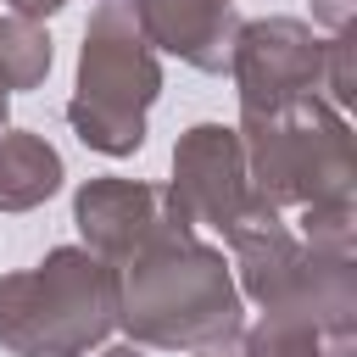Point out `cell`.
<instances>
[{
	"mask_svg": "<svg viewBox=\"0 0 357 357\" xmlns=\"http://www.w3.org/2000/svg\"><path fill=\"white\" fill-rule=\"evenodd\" d=\"M117 329L156 351H195L240 329L234 268L218 245L195 240V223L162 229L117 268Z\"/></svg>",
	"mask_w": 357,
	"mask_h": 357,
	"instance_id": "obj_1",
	"label": "cell"
},
{
	"mask_svg": "<svg viewBox=\"0 0 357 357\" xmlns=\"http://www.w3.org/2000/svg\"><path fill=\"white\" fill-rule=\"evenodd\" d=\"M117 329V268L89 245H56L0 279V346L11 357H84Z\"/></svg>",
	"mask_w": 357,
	"mask_h": 357,
	"instance_id": "obj_2",
	"label": "cell"
},
{
	"mask_svg": "<svg viewBox=\"0 0 357 357\" xmlns=\"http://www.w3.org/2000/svg\"><path fill=\"white\" fill-rule=\"evenodd\" d=\"M162 95V61L134 22V0H100L84 28L78 78L67 100L73 134L100 156H134L145 145V112Z\"/></svg>",
	"mask_w": 357,
	"mask_h": 357,
	"instance_id": "obj_3",
	"label": "cell"
},
{
	"mask_svg": "<svg viewBox=\"0 0 357 357\" xmlns=\"http://www.w3.org/2000/svg\"><path fill=\"white\" fill-rule=\"evenodd\" d=\"M240 145H245V178L268 206L357 201L351 123L324 95H301L279 112H245Z\"/></svg>",
	"mask_w": 357,
	"mask_h": 357,
	"instance_id": "obj_4",
	"label": "cell"
},
{
	"mask_svg": "<svg viewBox=\"0 0 357 357\" xmlns=\"http://www.w3.org/2000/svg\"><path fill=\"white\" fill-rule=\"evenodd\" d=\"M229 73L240 89V117L245 112H279L301 95L324 89V39L301 17H262L240 22Z\"/></svg>",
	"mask_w": 357,
	"mask_h": 357,
	"instance_id": "obj_5",
	"label": "cell"
},
{
	"mask_svg": "<svg viewBox=\"0 0 357 357\" xmlns=\"http://www.w3.org/2000/svg\"><path fill=\"white\" fill-rule=\"evenodd\" d=\"M173 201L184 206L190 223H206V229H229L245 206H251V178H245V145H240V128L229 123H195L178 134L173 145V178H167Z\"/></svg>",
	"mask_w": 357,
	"mask_h": 357,
	"instance_id": "obj_6",
	"label": "cell"
},
{
	"mask_svg": "<svg viewBox=\"0 0 357 357\" xmlns=\"http://www.w3.org/2000/svg\"><path fill=\"white\" fill-rule=\"evenodd\" d=\"M73 223H78L84 245H89L100 262L123 268L145 240H156L162 229L190 223V218H184V206L173 201L167 184H145V178H89V184H78V195H73Z\"/></svg>",
	"mask_w": 357,
	"mask_h": 357,
	"instance_id": "obj_7",
	"label": "cell"
},
{
	"mask_svg": "<svg viewBox=\"0 0 357 357\" xmlns=\"http://www.w3.org/2000/svg\"><path fill=\"white\" fill-rule=\"evenodd\" d=\"M223 245H229V268H234V284H240V301H257V307H273L301 262H307V245L301 234L279 218V206H268L262 195H251V206L223 229Z\"/></svg>",
	"mask_w": 357,
	"mask_h": 357,
	"instance_id": "obj_8",
	"label": "cell"
},
{
	"mask_svg": "<svg viewBox=\"0 0 357 357\" xmlns=\"http://www.w3.org/2000/svg\"><path fill=\"white\" fill-rule=\"evenodd\" d=\"M134 22L151 50H167L195 73H223L240 33L229 0H134Z\"/></svg>",
	"mask_w": 357,
	"mask_h": 357,
	"instance_id": "obj_9",
	"label": "cell"
},
{
	"mask_svg": "<svg viewBox=\"0 0 357 357\" xmlns=\"http://www.w3.org/2000/svg\"><path fill=\"white\" fill-rule=\"evenodd\" d=\"M251 357H357V324L312 312L301 296L262 307L257 329H245Z\"/></svg>",
	"mask_w": 357,
	"mask_h": 357,
	"instance_id": "obj_10",
	"label": "cell"
},
{
	"mask_svg": "<svg viewBox=\"0 0 357 357\" xmlns=\"http://www.w3.org/2000/svg\"><path fill=\"white\" fill-rule=\"evenodd\" d=\"M61 190V151L33 128H0V212H33Z\"/></svg>",
	"mask_w": 357,
	"mask_h": 357,
	"instance_id": "obj_11",
	"label": "cell"
},
{
	"mask_svg": "<svg viewBox=\"0 0 357 357\" xmlns=\"http://www.w3.org/2000/svg\"><path fill=\"white\" fill-rule=\"evenodd\" d=\"M50 73V33L45 22H28L17 11L0 17V78L6 89H39Z\"/></svg>",
	"mask_w": 357,
	"mask_h": 357,
	"instance_id": "obj_12",
	"label": "cell"
},
{
	"mask_svg": "<svg viewBox=\"0 0 357 357\" xmlns=\"http://www.w3.org/2000/svg\"><path fill=\"white\" fill-rule=\"evenodd\" d=\"M301 245L329 251V257H357V201L301 206Z\"/></svg>",
	"mask_w": 357,
	"mask_h": 357,
	"instance_id": "obj_13",
	"label": "cell"
},
{
	"mask_svg": "<svg viewBox=\"0 0 357 357\" xmlns=\"http://www.w3.org/2000/svg\"><path fill=\"white\" fill-rule=\"evenodd\" d=\"M312 17H318L329 33H346L351 17H357V0H312Z\"/></svg>",
	"mask_w": 357,
	"mask_h": 357,
	"instance_id": "obj_14",
	"label": "cell"
},
{
	"mask_svg": "<svg viewBox=\"0 0 357 357\" xmlns=\"http://www.w3.org/2000/svg\"><path fill=\"white\" fill-rule=\"evenodd\" d=\"M195 357H251V340H245V329H223L218 340L195 346Z\"/></svg>",
	"mask_w": 357,
	"mask_h": 357,
	"instance_id": "obj_15",
	"label": "cell"
},
{
	"mask_svg": "<svg viewBox=\"0 0 357 357\" xmlns=\"http://www.w3.org/2000/svg\"><path fill=\"white\" fill-rule=\"evenodd\" d=\"M67 0H6V11H17V17H28V22H45V17H56Z\"/></svg>",
	"mask_w": 357,
	"mask_h": 357,
	"instance_id": "obj_16",
	"label": "cell"
},
{
	"mask_svg": "<svg viewBox=\"0 0 357 357\" xmlns=\"http://www.w3.org/2000/svg\"><path fill=\"white\" fill-rule=\"evenodd\" d=\"M100 357H139V346H134V340H128V346H106Z\"/></svg>",
	"mask_w": 357,
	"mask_h": 357,
	"instance_id": "obj_17",
	"label": "cell"
},
{
	"mask_svg": "<svg viewBox=\"0 0 357 357\" xmlns=\"http://www.w3.org/2000/svg\"><path fill=\"white\" fill-rule=\"evenodd\" d=\"M6 117H11V89H6V78H0V128H6Z\"/></svg>",
	"mask_w": 357,
	"mask_h": 357,
	"instance_id": "obj_18",
	"label": "cell"
}]
</instances>
